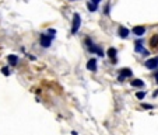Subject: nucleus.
<instances>
[{
  "label": "nucleus",
  "instance_id": "obj_19",
  "mask_svg": "<svg viewBox=\"0 0 158 135\" xmlns=\"http://www.w3.org/2000/svg\"><path fill=\"white\" fill-rule=\"evenodd\" d=\"M155 80H157V83H158V73H157V76H155Z\"/></svg>",
  "mask_w": 158,
  "mask_h": 135
},
{
  "label": "nucleus",
  "instance_id": "obj_17",
  "mask_svg": "<svg viewBox=\"0 0 158 135\" xmlns=\"http://www.w3.org/2000/svg\"><path fill=\"white\" fill-rule=\"evenodd\" d=\"M90 1H91V3H94V4H98L101 0H90Z\"/></svg>",
  "mask_w": 158,
  "mask_h": 135
},
{
  "label": "nucleus",
  "instance_id": "obj_5",
  "mask_svg": "<svg viewBox=\"0 0 158 135\" xmlns=\"http://www.w3.org/2000/svg\"><path fill=\"white\" fill-rule=\"evenodd\" d=\"M133 34L137 35V37H141V35H144L145 34V28L144 27H141V26L134 27V28H133Z\"/></svg>",
  "mask_w": 158,
  "mask_h": 135
},
{
  "label": "nucleus",
  "instance_id": "obj_16",
  "mask_svg": "<svg viewBox=\"0 0 158 135\" xmlns=\"http://www.w3.org/2000/svg\"><path fill=\"white\" fill-rule=\"evenodd\" d=\"M136 51H137V52L143 51V46H141V42H137V44H136ZM143 52H144V51H143Z\"/></svg>",
  "mask_w": 158,
  "mask_h": 135
},
{
  "label": "nucleus",
  "instance_id": "obj_9",
  "mask_svg": "<svg viewBox=\"0 0 158 135\" xmlns=\"http://www.w3.org/2000/svg\"><path fill=\"white\" fill-rule=\"evenodd\" d=\"M8 64L11 65V66H14V65H17V62H18V56L17 55H8Z\"/></svg>",
  "mask_w": 158,
  "mask_h": 135
},
{
  "label": "nucleus",
  "instance_id": "obj_2",
  "mask_svg": "<svg viewBox=\"0 0 158 135\" xmlns=\"http://www.w3.org/2000/svg\"><path fill=\"white\" fill-rule=\"evenodd\" d=\"M51 42H52V37H49L48 34H42L41 35V45L44 48H49L51 46Z\"/></svg>",
  "mask_w": 158,
  "mask_h": 135
},
{
  "label": "nucleus",
  "instance_id": "obj_10",
  "mask_svg": "<svg viewBox=\"0 0 158 135\" xmlns=\"http://www.w3.org/2000/svg\"><path fill=\"white\" fill-rule=\"evenodd\" d=\"M119 35L122 38H127V35H129V30L125 28V27H120L119 28Z\"/></svg>",
  "mask_w": 158,
  "mask_h": 135
},
{
  "label": "nucleus",
  "instance_id": "obj_3",
  "mask_svg": "<svg viewBox=\"0 0 158 135\" xmlns=\"http://www.w3.org/2000/svg\"><path fill=\"white\" fill-rule=\"evenodd\" d=\"M145 68L147 69H157L158 68V58H151L145 61Z\"/></svg>",
  "mask_w": 158,
  "mask_h": 135
},
{
  "label": "nucleus",
  "instance_id": "obj_11",
  "mask_svg": "<svg viewBox=\"0 0 158 135\" xmlns=\"http://www.w3.org/2000/svg\"><path fill=\"white\" fill-rule=\"evenodd\" d=\"M150 45H151V48L152 49H155L158 46V35H154L151 38V41H150Z\"/></svg>",
  "mask_w": 158,
  "mask_h": 135
},
{
  "label": "nucleus",
  "instance_id": "obj_13",
  "mask_svg": "<svg viewBox=\"0 0 158 135\" xmlns=\"http://www.w3.org/2000/svg\"><path fill=\"white\" fill-rule=\"evenodd\" d=\"M87 7H88L90 11H97V4L91 3V1H88V3H87Z\"/></svg>",
  "mask_w": 158,
  "mask_h": 135
},
{
  "label": "nucleus",
  "instance_id": "obj_6",
  "mask_svg": "<svg viewBox=\"0 0 158 135\" xmlns=\"http://www.w3.org/2000/svg\"><path fill=\"white\" fill-rule=\"evenodd\" d=\"M130 76H132V71L126 68V69H123V71H122V73H120V76H119V80L122 82V80H125L126 77H130Z\"/></svg>",
  "mask_w": 158,
  "mask_h": 135
},
{
  "label": "nucleus",
  "instance_id": "obj_8",
  "mask_svg": "<svg viewBox=\"0 0 158 135\" xmlns=\"http://www.w3.org/2000/svg\"><path fill=\"white\" fill-rule=\"evenodd\" d=\"M108 56L112 59L114 62H116V49L115 48H109L108 49Z\"/></svg>",
  "mask_w": 158,
  "mask_h": 135
},
{
  "label": "nucleus",
  "instance_id": "obj_14",
  "mask_svg": "<svg viewBox=\"0 0 158 135\" xmlns=\"http://www.w3.org/2000/svg\"><path fill=\"white\" fill-rule=\"evenodd\" d=\"M136 96H137V99H139V100H141V99H144V97H145V91H139Z\"/></svg>",
  "mask_w": 158,
  "mask_h": 135
},
{
  "label": "nucleus",
  "instance_id": "obj_12",
  "mask_svg": "<svg viewBox=\"0 0 158 135\" xmlns=\"http://www.w3.org/2000/svg\"><path fill=\"white\" fill-rule=\"evenodd\" d=\"M132 86H133V87H143V86H144V83H143V80L134 79V80H132Z\"/></svg>",
  "mask_w": 158,
  "mask_h": 135
},
{
  "label": "nucleus",
  "instance_id": "obj_18",
  "mask_svg": "<svg viewBox=\"0 0 158 135\" xmlns=\"http://www.w3.org/2000/svg\"><path fill=\"white\" fill-rule=\"evenodd\" d=\"M143 107H144V109H151V106H150V104H143Z\"/></svg>",
  "mask_w": 158,
  "mask_h": 135
},
{
  "label": "nucleus",
  "instance_id": "obj_15",
  "mask_svg": "<svg viewBox=\"0 0 158 135\" xmlns=\"http://www.w3.org/2000/svg\"><path fill=\"white\" fill-rule=\"evenodd\" d=\"M1 73H3V75H6V76H8V75H10V71H8V68H7V66H4V68L1 69Z\"/></svg>",
  "mask_w": 158,
  "mask_h": 135
},
{
  "label": "nucleus",
  "instance_id": "obj_7",
  "mask_svg": "<svg viewBox=\"0 0 158 135\" xmlns=\"http://www.w3.org/2000/svg\"><path fill=\"white\" fill-rule=\"evenodd\" d=\"M87 44H88V51L90 52H92V54H97V51H98V48H99V46H97V45H94L92 44V41H91V39H87Z\"/></svg>",
  "mask_w": 158,
  "mask_h": 135
},
{
  "label": "nucleus",
  "instance_id": "obj_1",
  "mask_svg": "<svg viewBox=\"0 0 158 135\" xmlns=\"http://www.w3.org/2000/svg\"><path fill=\"white\" fill-rule=\"evenodd\" d=\"M80 26H81V17H80V14L78 13H76L74 16H73V27H71V32L76 34V32L78 31Z\"/></svg>",
  "mask_w": 158,
  "mask_h": 135
},
{
  "label": "nucleus",
  "instance_id": "obj_20",
  "mask_svg": "<svg viewBox=\"0 0 158 135\" xmlns=\"http://www.w3.org/2000/svg\"><path fill=\"white\" fill-rule=\"evenodd\" d=\"M71 1H73V0H71Z\"/></svg>",
  "mask_w": 158,
  "mask_h": 135
},
{
  "label": "nucleus",
  "instance_id": "obj_4",
  "mask_svg": "<svg viewBox=\"0 0 158 135\" xmlns=\"http://www.w3.org/2000/svg\"><path fill=\"white\" fill-rule=\"evenodd\" d=\"M87 69H88V71H91V72L97 71V59H95V58L90 59L88 62H87Z\"/></svg>",
  "mask_w": 158,
  "mask_h": 135
}]
</instances>
